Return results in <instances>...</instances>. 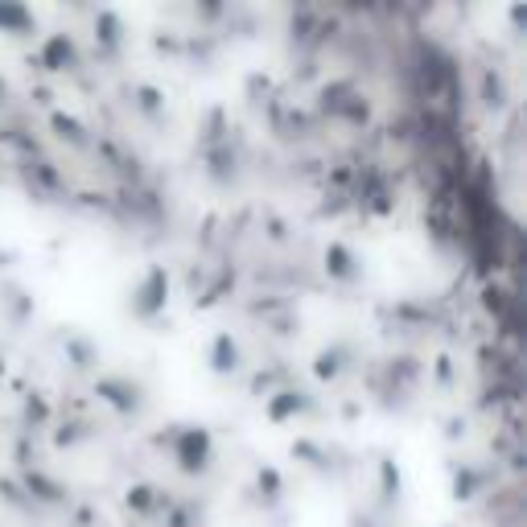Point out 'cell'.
Instances as JSON below:
<instances>
[{"label": "cell", "instance_id": "5bb4252c", "mask_svg": "<svg viewBox=\"0 0 527 527\" xmlns=\"http://www.w3.org/2000/svg\"><path fill=\"white\" fill-rule=\"evenodd\" d=\"M5 103H9V83L0 79V108H5Z\"/></svg>", "mask_w": 527, "mask_h": 527}, {"label": "cell", "instance_id": "9c48e42d", "mask_svg": "<svg viewBox=\"0 0 527 527\" xmlns=\"http://www.w3.org/2000/svg\"><path fill=\"white\" fill-rule=\"evenodd\" d=\"M95 42L103 46V54H116L120 50L124 33H120V17L116 13H99V21H95Z\"/></svg>", "mask_w": 527, "mask_h": 527}, {"label": "cell", "instance_id": "52a82bcc", "mask_svg": "<svg viewBox=\"0 0 527 527\" xmlns=\"http://www.w3.org/2000/svg\"><path fill=\"white\" fill-rule=\"evenodd\" d=\"M0 33H5V38L25 42V38L38 33V17H33V9L17 5V0H0Z\"/></svg>", "mask_w": 527, "mask_h": 527}, {"label": "cell", "instance_id": "7a4b0ae2", "mask_svg": "<svg viewBox=\"0 0 527 527\" xmlns=\"http://www.w3.org/2000/svg\"><path fill=\"white\" fill-rule=\"evenodd\" d=\"M169 293H173V276L165 264H149L140 272V280L128 293V313L136 322H157L161 313L169 309Z\"/></svg>", "mask_w": 527, "mask_h": 527}, {"label": "cell", "instance_id": "5b68a950", "mask_svg": "<svg viewBox=\"0 0 527 527\" xmlns=\"http://www.w3.org/2000/svg\"><path fill=\"white\" fill-rule=\"evenodd\" d=\"M305 412H313V400H309V392H297V388L276 392V396H268V404H264V416L272 420V425H289V420H297V416H305Z\"/></svg>", "mask_w": 527, "mask_h": 527}, {"label": "cell", "instance_id": "6da1fadb", "mask_svg": "<svg viewBox=\"0 0 527 527\" xmlns=\"http://www.w3.org/2000/svg\"><path fill=\"white\" fill-rule=\"evenodd\" d=\"M165 449H169V462L186 478H202L215 466V433L206 425H178L165 437Z\"/></svg>", "mask_w": 527, "mask_h": 527}, {"label": "cell", "instance_id": "8fae6325", "mask_svg": "<svg viewBox=\"0 0 527 527\" xmlns=\"http://www.w3.org/2000/svg\"><path fill=\"white\" fill-rule=\"evenodd\" d=\"M318 379H338L342 371H346V359H342V346H334V350H322L318 355Z\"/></svg>", "mask_w": 527, "mask_h": 527}, {"label": "cell", "instance_id": "ba28073f", "mask_svg": "<svg viewBox=\"0 0 527 527\" xmlns=\"http://www.w3.org/2000/svg\"><path fill=\"white\" fill-rule=\"evenodd\" d=\"M326 276L330 280H338V285H355V280L363 276V264H359V256L346 248V243H330L326 248Z\"/></svg>", "mask_w": 527, "mask_h": 527}, {"label": "cell", "instance_id": "7c38bea8", "mask_svg": "<svg viewBox=\"0 0 527 527\" xmlns=\"http://www.w3.org/2000/svg\"><path fill=\"white\" fill-rule=\"evenodd\" d=\"M383 499H400V470L392 462H383Z\"/></svg>", "mask_w": 527, "mask_h": 527}, {"label": "cell", "instance_id": "4fadbf2b", "mask_svg": "<svg viewBox=\"0 0 527 527\" xmlns=\"http://www.w3.org/2000/svg\"><path fill=\"white\" fill-rule=\"evenodd\" d=\"M153 495H157L153 486H132V490H128V507H140V511H149V507L157 503Z\"/></svg>", "mask_w": 527, "mask_h": 527}, {"label": "cell", "instance_id": "8992f818", "mask_svg": "<svg viewBox=\"0 0 527 527\" xmlns=\"http://www.w3.org/2000/svg\"><path fill=\"white\" fill-rule=\"evenodd\" d=\"M206 363L215 375H235L243 367V350L239 342L231 338V330H219L215 338H210V350H206Z\"/></svg>", "mask_w": 527, "mask_h": 527}, {"label": "cell", "instance_id": "3957f363", "mask_svg": "<svg viewBox=\"0 0 527 527\" xmlns=\"http://www.w3.org/2000/svg\"><path fill=\"white\" fill-rule=\"evenodd\" d=\"M38 62L50 70V75H70V70L83 66V50L70 33H46L38 46Z\"/></svg>", "mask_w": 527, "mask_h": 527}, {"label": "cell", "instance_id": "30bf717a", "mask_svg": "<svg viewBox=\"0 0 527 527\" xmlns=\"http://www.w3.org/2000/svg\"><path fill=\"white\" fill-rule=\"evenodd\" d=\"M50 124H54V132H58L62 140H70V145H79V149L87 145V128H83V124H79L75 116H66V112H54V116H50Z\"/></svg>", "mask_w": 527, "mask_h": 527}, {"label": "cell", "instance_id": "277c9868", "mask_svg": "<svg viewBox=\"0 0 527 527\" xmlns=\"http://www.w3.org/2000/svg\"><path fill=\"white\" fill-rule=\"evenodd\" d=\"M95 392H99L103 404H112V408L124 412V416L145 408V388H140L136 379H128V375H103V379L95 383Z\"/></svg>", "mask_w": 527, "mask_h": 527}]
</instances>
